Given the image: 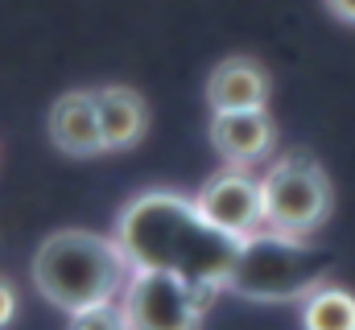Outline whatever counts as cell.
Segmentation results:
<instances>
[{"mask_svg": "<svg viewBox=\"0 0 355 330\" xmlns=\"http://www.w3.org/2000/svg\"><path fill=\"white\" fill-rule=\"evenodd\" d=\"M116 302L128 330H202V314L211 297L190 281H182L178 272L132 268Z\"/></svg>", "mask_w": 355, "mask_h": 330, "instance_id": "5b68a950", "label": "cell"}, {"mask_svg": "<svg viewBox=\"0 0 355 330\" xmlns=\"http://www.w3.org/2000/svg\"><path fill=\"white\" fill-rule=\"evenodd\" d=\"M202 95H207L211 112H252V107H268L272 79H268V71L257 58L232 54V58L215 62V71L207 75Z\"/></svg>", "mask_w": 355, "mask_h": 330, "instance_id": "9c48e42d", "label": "cell"}, {"mask_svg": "<svg viewBox=\"0 0 355 330\" xmlns=\"http://www.w3.org/2000/svg\"><path fill=\"white\" fill-rule=\"evenodd\" d=\"M322 4H327V12H331L335 21L355 25V0H322Z\"/></svg>", "mask_w": 355, "mask_h": 330, "instance_id": "5bb4252c", "label": "cell"}, {"mask_svg": "<svg viewBox=\"0 0 355 330\" xmlns=\"http://www.w3.org/2000/svg\"><path fill=\"white\" fill-rule=\"evenodd\" d=\"M302 330H355V293L343 285H318L302 297Z\"/></svg>", "mask_w": 355, "mask_h": 330, "instance_id": "8fae6325", "label": "cell"}, {"mask_svg": "<svg viewBox=\"0 0 355 330\" xmlns=\"http://www.w3.org/2000/svg\"><path fill=\"white\" fill-rule=\"evenodd\" d=\"M128 277H132V264L120 252V244L112 236H95L83 227H62L46 236L29 264L33 289L62 314L116 302Z\"/></svg>", "mask_w": 355, "mask_h": 330, "instance_id": "7a4b0ae2", "label": "cell"}, {"mask_svg": "<svg viewBox=\"0 0 355 330\" xmlns=\"http://www.w3.org/2000/svg\"><path fill=\"white\" fill-rule=\"evenodd\" d=\"M112 240L128 256L132 268H157V272H178L207 297L227 289V272L236 264L240 240L211 227L194 198L174 194V190H145L137 194L120 219Z\"/></svg>", "mask_w": 355, "mask_h": 330, "instance_id": "6da1fadb", "label": "cell"}, {"mask_svg": "<svg viewBox=\"0 0 355 330\" xmlns=\"http://www.w3.org/2000/svg\"><path fill=\"white\" fill-rule=\"evenodd\" d=\"M71 322L67 330H128L124 314H120V302H103V306H87L79 314H67Z\"/></svg>", "mask_w": 355, "mask_h": 330, "instance_id": "7c38bea8", "label": "cell"}, {"mask_svg": "<svg viewBox=\"0 0 355 330\" xmlns=\"http://www.w3.org/2000/svg\"><path fill=\"white\" fill-rule=\"evenodd\" d=\"M211 145L227 165L252 169L265 157L277 153V124L268 116V107L252 112H211Z\"/></svg>", "mask_w": 355, "mask_h": 330, "instance_id": "52a82bcc", "label": "cell"}, {"mask_svg": "<svg viewBox=\"0 0 355 330\" xmlns=\"http://www.w3.org/2000/svg\"><path fill=\"white\" fill-rule=\"evenodd\" d=\"M331 277V252L310 240L281 236V232H252L240 240L236 264L227 272V289L248 302H302Z\"/></svg>", "mask_w": 355, "mask_h": 330, "instance_id": "3957f363", "label": "cell"}, {"mask_svg": "<svg viewBox=\"0 0 355 330\" xmlns=\"http://www.w3.org/2000/svg\"><path fill=\"white\" fill-rule=\"evenodd\" d=\"M46 132L54 141L58 153L75 157V162H87L107 153L103 149V132H99V116H95V95L91 91H62L50 107V120H46Z\"/></svg>", "mask_w": 355, "mask_h": 330, "instance_id": "ba28073f", "label": "cell"}, {"mask_svg": "<svg viewBox=\"0 0 355 330\" xmlns=\"http://www.w3.org/2000/svg\"><path fill=\"white\" fill-rule=\"evenodd\" d=\"M194 207H198V215H202L211 227H219V232H227V236H236V240H244V236H252V232L265 227L261 177H252V173L240 169V165H227V169L211 173V177L198 186Z\"/></svg>", "mask_w": 355, "mask_h": 330, "instance_id": "8992f818", "label": "cell"}, {"mask_svg": "<svg viewBox=\"0 0 355 330\" xmlns=\"http://www.w3.org/2000/svg\"><path fill=\"white\" fill-rule=\"evenodd\" d=\"M261 194H265V227L297 240H310L335 211V186L318 157H310L306 149L281 153L268 165L261 177Z\"/></svg>", "mask_w": 355, "mask_h": 330, "instance_id": "277c9868", "label": "cell"}, {"mask_svg": "<svg viewBox=\"0 0 355 330\" xmlns=\"http://www.w3.org/2000/svg\"><path fill=\"white\" fill-rule=\"evenodd\" d=\"M12 314H17V289L0 277V327H8V322H12Z\"/></svg>", "mask_w": 355, "mask_h": 330, "instance_id": "4fadbf2b", "label": "cell"}, {"mask_svg": "<svg viewBox=\"0 0 355 330\" xmlns=\"http://www.w3.org/2000/svg\"><path fill=\"white\" fill-rule=\"evenodd\" d=\"M91 95H95V116H99L103 149L107 153L137 149L145 141V132H149V103H145V95L124 87V82H103Z\"/></svg>", "mask_w": 355, "mask_h": 330, "instance_id": "30bf717a", "label": "cell"}]
</instances>
